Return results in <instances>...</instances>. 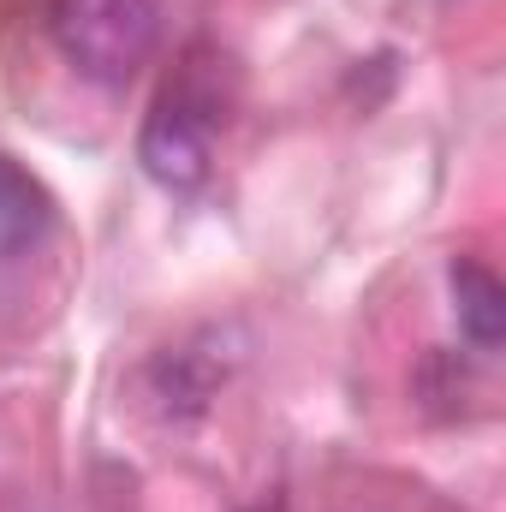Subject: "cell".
I'll return each mask as SVG.
<instances>
[{
	"label": "cell",
	"instance_id": "cell-1",
	"mask_svg": "<svg viewBox=\"0 0 506 512\" xmlns=\"http://www.w3.org/2000/svg\"><path fill=\"white\" fill-rule=\"evenodd\" d=\"M48 36L72 60V72L126 84L161 42V12L155 0H48Z\"/></svg>",
	"mask_w": 506,
	"mask_h": 512
},
{
	"label": "cell",
	"instance_id": "cell-2",
	"mask_svg": "<svg viewBox=\"0 0 506 512\" xmlns=\"http://www.w3.org/2000/svg\"><path fill=\"white\" fill-rule=\"evenodd\" d=\"M221 120H227L221 114V84L203 78L197 66H185L161 90V102L149 108L143 137H137V155H143L149 179L167 185V191H197L209 179V167H215V131H221Z\"/></svg>",
	"mask_w": 506,
	"mask_h": 512
},
{
	"label": "cell",
	"instance_id": "cell-3",
	"mask_svg": "<svg viewBox=\"0 0 506 512\" xmlns=\"http://www.w3.org/2000/svg\"><path fill=\"white\" fill-rule=\"evenodd\" d=\"M54 233V197L48 185L18 167L12 155H0V292L24 274V262L48 245Z\"/></svg>",
	"mask_w": 506,
	"mask_h": 512
},
{
	"label": "cell",
	"instance_id": "cell-4",
	"mask_svg": "<svg viewBox=\"0 0 506 512\" xmlns=\"http://www.w3.org/2000/svg\"><path fill=\"white\" fill-rule=\"evenodd\" d=\"M447 280H453V310H459V328L483 346V352H495L506 334V286L483 268V262H471V256H459L453 268H447Z\"/></svg>",
	"mask_w": 506,
	"mask_h": 512
},
{
	"label": "cell",
	"instance_id": "cell-5",
	"mask_svg": "<svg viewBox=\"0 0 506 512\" xmlns=\"http://www.w3.org/2000/svg\"><path fill=\"white\" fill-rule=\"evenodd\" d=\"M256 512H280V507H256Z\"/></svg>",
	"mask_w": 506,
	"mask_h": 512
}]
</instances>
